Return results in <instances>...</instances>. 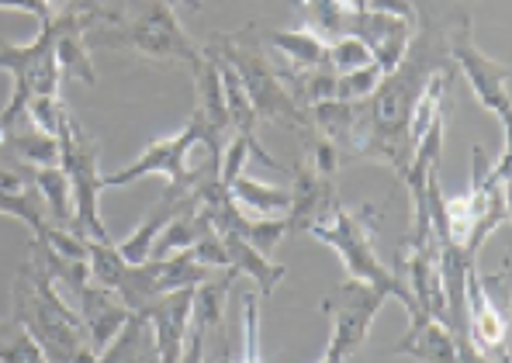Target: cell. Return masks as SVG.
Returning a JSON list of instances; mask_svg holds the SVG:
<instances>
[{"label":"cell","mask_w":512,"mask_h":363,"mask_svg":"<svg viewBox=\"0 0 512 363\" xmlns=\"http://www.w3.org/2000/svg\"><path fill=\"white\" fill-rule=\"evenodd\" d=\"M14 315L28 329V336L39 343L49 363H77L80 353L90 350L87 332L70 301L59 294V284L25 260L14 277Z\"/></svg>","instance_id":"obj_1"},{"label":"cell","mask_w":512,"mask_h":363,"mask_svg":"<svg viewBox=\"0 0 512 363\" xmlns=\"http://www.w3.org/2000/svg\"><path fill=\"white\" fill-rule=\"evenodd\" d=\"M205 49L222 59L225 66L236 70V77L243 83L246 97H250V104L256 111V121H270V125L305 132L308 128L305 108L295 101L288 83L281 80V70L270 63L267 49H263V39H256V25H246V28H239V32L212 35Z\"/></svg>","instance_id":"obj_2"},{"label":"cell","mask_w":512,"mask_h":363,"mask_svg":"<svg viewBox=\"0 0 512 363\" xmlns=\"http://www.w3.org/2000/svg\"><path fill=\"white\" fill-rule=\"evenodd\" d=\"M381 225V211L374 204H360V208H336L333 222H315L308 225V236L319 239L322 246L336 249L350 274V281H364L371 287H381L388 298L402 301L405 312H416V301H412L409 287H405L402 277L395 270H388L374 253V229Z\"/></svg>","instance_id":"obj_3"},{"label":"cell","mask_w":512,"mask_h":363,"mask_svg":"<svg viewBox=\"0 0 512 363\" xmlns=\"http://www.w3.org/2000/svg\"><path fill=\"white\" fill-rule=\"evenodd\" d=\"M59 149H63V160L59 166L70 177V191H73V236L80 239H94V242H115L101 218V146H97L94 135L84 132L77 118L70 115L63 135H59Z\"/></svg>","instance_id":"obj_4"},{"label":"cell","mask_w":512,"mask_h":363,"mask_svg":"<svg viewBox=\"0 0 512 363\" xmlns=\"http://www.w3.org/2000/svg\"><path fill=\"white\" fill-rule=\"evenodd\" d=\"M101 39L115 49H132L149 59H180L187 66L205 56V49L180 28L170 0H135L132 18H122L118 28L101 32Z\"/></svg>","instance_id":"obj_5"},{"label":"cell","mask_w":512,"mask_h":363,"mask_svg":"<svg viewBox=\"0 0 512 363\" xmlns=\"http://www.w3.org/2000/svg\"><path fill=\"white\" fill-rule=\"evenodd\" d=\"M450 18H443V42H447V56L454 63L457 73H464V80L471 83L474 97L481 101V108H488L499 118L502 132H509V66L495 63L492 56L474 45L471 39V14L461 11L457 4H450Z\"/></svg>","instance_id":"obj_6"},{"label":"cell","mask_w":512,"mask_h":363,"mask_svg":"<svg viewBox=\"0 0 512 363\" xmlns=\"http://www.w3.org/2000/svg\"><path fill=\"white\" fill-rule=\"evenodd\" d=\"M201 139H205V132H201L198 118H191L177 135L149 142V146L142 149V153L135 156L125 170L101 177V187L135 184V180L156 177V173H160V177H167L173 187H180V191H194V177H191V166H187V160H191V149L198 146Z\"/></svg>","instance_id":"obj_7"},{"label":"cell","mask_w":512,"mask_h":363,"mask_svg":"<svg viewBox=\"0 0 512 363\" xmlns=\"http://www.w3.org/2000/svg\"><path fill=\"white\" fill-rule=\"evenodd\" d=\"M384 301H388V294L364 281H346L329 298H322L319 312L333 319V336L326 343L329 350H336L340 357H353L364 346L374 315L384 308Z\"/></svg>","instance_id":"obj_8"},{"label":"cell","mask_w":512,"mask_h":363,"mask_svg":"<svg viewBox=\"0 0 512 363\" xmlns=\"http://www.w3.org/2000/svg\"><path fill=\"white\" fill-rule=\"evenodd\" d=\"M464 301H468V339L492 363H509V319L506 312H499L492 284L478 267L468 270Z\"/></svg>","instance_id":"obj_9"},{"label":"cell","mask_w":512,"mask_h":363,"mask_svg":"<svg viewBox=\"0 0 512 363\" xmlns=\"http://www.w3.org/2000/svg\"><path fill=\"white\" fill-rule=\"evenodd\" d=\"M191 305H194V287H184V291L163 294V298L149 301L142 312H135L149 325L156 363L180 360L184 343H187V332H191Z\"/></svg>","instance_id":"obj_10"},{"label":"cell","mask_w":512,"mask_h":363,"mask_svg":"<svg viewBox=\"0 0 512 363\" xmlns=\"http://www.w3.org/2000/svg\"><path fill=\"white\" fill-rule=\"evenodd\" d=\"M70 294H73V308H77L80 325H84L87 343L94 353H101L104 346L122 332V325L132 319V312L125 308V301L118 298L115 291H104V287L90 284V277L80 284H73Z\"/></svg>","instance_id":"obj_11"},{"label":"cell","mask_w":512,"mask_h":363,"mask_svg":"<svg viewBox=\"0 0 512 363\" xmlns=\"http://www.w3.org/2000/svg\"><path fill=\"white\" fill-rule=\"evenodd\" d=\"M346 35H357V39L371 49L381 73H391L402 63L405 49H409L412 35H416V21H405V18H395V14H381V11H360V14H350Z\"/></svg>","instance_id":"obj_12"},{"label":"cell","mask_w":512,"mask_h":363,"mask_svg":"<svg viewBox=\"0 0 512 363\" xmlns=\"http://www.w3.org/2000/svg\"><path fill=\"white\" fill-rule=\"evenodd\" d=\"M340 208V198H336V177H322L315 173L308 163H301L295 170V191H291V229L305 232L308 225L322 222L329 211Z\"/></svg>","instance_id":"obj_13"},{"label":"cell","mask_w":512,"mask_h":363,"mask_svg":"<svg viewBox=\"0 0 512 363\" xmlns=\"http://www.w3.org/2000/svg\"><path fill=\"white\" fill-rule=\"evenodd\" d=\"M395 357H412L419 363H457V339L440 319L426 312H412V325L395 343Z\"/></svg>","instance_id":"obj_14"},{"label":"cell","mask_w":512,"mask_h":363,"mask_svg":"<svg viewBox=\"0 0 512 363\" xmlns=\"http://www.w3.org/2000/svg\"><path fill=\"white\" fill-rule=\"evenodd\" d=\"M184 208H191V191H180V187H167V194L160 198V204H156L153 211H149L146 218H142V225L135 232H128V236L122 242H115L118 253L125 256V263H146L149 253H153V242L156 236H160L163 229L173 222V218L180 215Z\"/></svg>","instance_id":"obj_15"},{"label":"cell","mask_w":512,"mask_h":363,"mask_svg":"<svg viewBox=\"0 0 512 363\" xmlns=\"http://www.w3.org/2000/svg\"><path fill=\"white\" fill-rule=\"evenodd\" d=\"M225 191L236 201V208L250 211V218H284L291 211L288 187L263 184V180H256V177H246V170L236 173V177L225 184Z\"/></svg>","instance_id":"obj_16"},{"label":"cell","mask_w":512,"mask_h":363,"mask_svg":"<svg viewBox=\"0 0 512 363\" xmlns=\"http://www.w3.org/2000/svg\"><path fill=\"white\" fill-rule=\"evenodd\" d=\"M236 270H222V274L205 277L194 287V305H191V325L205 332V339L225 336V298H229L232 284H236Z\"/></svg>","instance_id":"obj_17"},{"label":"cell","mask_w":512,"mask_h":363,"mask_svg":"<svg viewBox=\"0 0 512 363\" xmlns=\"http://www.w3.org/2000/svg\"><path fill=\"white\" fill-rule=\"evenodd\" d=\"M218 239H222L225 253H229V270L253 277V281H256V294H274L277 291V284H281L284 274H288L281 263H270L267 253L253 249L250 242L239 239V236H218Z\"/></svg>","instance_id":"obj_18"},{"label":"cell","mask_w":512,"mask_h":363,"mask_svg":"<svg viewBox=\"0 0 512 363\" xmlns=\"http://www.w3.org/2000/svg\"><path fill=\"white\" fill-rule=\"evenodd\" d=\"M263 42L274 45L277 52H284L288 73H305L326 66V42L315 32H308V28H277V32L263 35Z\"/></svg>","instance_id":"obj_19"},{"label":"cell","mask_w":512,"mask_h":363,"mask_svg":"<svg viewBox=\"0 0 512 363\" xmlns=\"http://www.w3.org/2000/svg\"><path fill=\"white\" fill-rule=\"evenodd\" d=\"M32 187L45 204V222L73 232V191L63 166H39L32 170Z\"/></svg>","instance_id":"obj_20"},{"label":"cell","mask_w":512,"mask_h":363,"mask_svg":"<svg viewBox=\"0 0 512 363\" xmlns=\"http://www.w3.org/2000/svg\"><path fill=\"white\" fill-rule=\"evenodd\" d=\"M212 236V225H208V218L201 215L198 208H194V198H191V208H184L177 218L167 225V229L156 236L153 242V253H149V260H163V256H173V253H184V249H191L198 239Z\"/></svg>","instance_id":"obj_21"},{"label":"cell","mask_w":512,"mask_h":363,"mask_svg":"<svg viewBox=\"0 0 512 363\" xmlns=\"http://www.w3.org/2000/svg\"><path fill=\"white\" fill-rule=\"evenodd\" d=\"M0 142H4L7 156H14L21 166H32V170H39V166H59V160H63L59 139L39 132V128H28V132L11 128Z\"/></svg>","instance_id":"obj_22"},{"label":"cell","mask_w":512,"mask_h":363,"mask_svg":"<svg viewBox=\"0 0 512 363\" xmlns=\"http://www.w3.org/2000/svg\"><path fill=\"white\" fill-rule=\"evenodd\" d=\"M125 270H128V263H125V256L118 253L115 242L87 239V277H90V284L104 287V291H118Z\"/></svg>","instance_id":"obj_23"},{"label":"cell","mask_w":512,"mask_h":363,"mask_svg":"<svg viewBox=\"0 0 512 363\" xmlns=\"http://www.w3.org/2000/svg\"><path fill=\"white\" fill-rule=\"evenodd\" d=\"M298 4L308 18V32H315L322 42L346 35V25H350V14H353L346 7V0H298Z\"/></svg>","instance_id":"obj_24"},{"label":"cell","mask_w":512,"mask_h":363,"mask_svg":"<svg viewBox=\"0 0 512 363\" xmlns=\"http://www.w3.org/2000/svg\"><path fill=\"white\" fill-rule=\"evenodd\" d=\"M0 363H49L28 329L18 322V315L0 319Z\"/></svg>","instance_id":"obj_25"},{"label":"cell","mask_w":512,"mask_h":363,"mask_svg":"<svg viewBox=\"0 0 512 363\" xmlns=\"http://www.w3.org/2000/svg\"><path fill=\"white\" fill-rule=\"evenodd\" d=\"M0 215L21 218L32 229V236H42L45 225H49L45 222V204L32 184L21 187V191H0Z\"/></svg>","instance_id":"obj_26"},{"label":"cell","mask_w":512,"mask_h":363,"mask_svg":"<svg viewBox=\"0 0 512 363\" xmlns=\"http://www.w3.org/2000/svg\"><path fill=\"white\" fill-rule=\"evenodd\" d=\"M374 56L357 35H340V39H329L326 42V66L333 73H353V70H364L371 66Z\"/></svg>","instance_id":"obj_27"},{"label":"cell","mask_w":512,"mask_h":363,"mask_svg":"<svg viewBox=\"0 0 512 363\" xmlns=\"http://www.w3.org/2000/svg\"><path fill=\"white\" fill-rule=\"evenodd\" d=\"M381 66L378 63H371V66H364V70H353V73H336V94H333V101H343V104H360V101H367V97L378 90V83H381Z\"/></svg>","instance_id":"obj_28"},{"label":"cell","mask_w":512,"mask_h":363,"mask_svg":"<svg viewBox=\"0 0 512 363\" xmlns=\"http://www.w3.org/2000/svg\"><path fill=\"white\" fill-rule=\"evenodd\" d=\"M288 232H295V229H291L288 215H284V218H246L239 239H246L253 249H260V253H270V249L288 236Z\"/></svg>","instance_id":"obj_29"},{"label":"cell","mask_w":512,"mask_h":363,"mask_svg":"<svg viewBox=\"0 0 512 363\" xmlns=\"http://www.w3.org/2000/svg\"><path fill=\"white\" fill-rule=\"evenodd\" d=\"M25 115L32 118V128H39L45 135H63L66 121H70V111L59 97H32L25 108Z\"/></svg>","instance_id":"obj_30"},{"label":"cell","mask_w":512,"mask_h":363,"mask_svg":"<svg viewBox=\"0 0 512 363\" xmlns=\"http://www.w3.org/2000/svg\"><path fill=\"white\" fill-rule=\"evenodd\" d=\"M243 363H263L260 357V294H243Z\"/></svg>","instance_id":"obj_31"},{"label":"cell","mask_w":512,"mask_h":363,"mask_svg":"<svg viewBox=\"0 0 512 363\" xmlns=\"http://www.w3.org/2000/svg\"><path fill=\"white\" fill-rule=\"evenodd\" d=\"M42 4H45V7H49V11H52V14H59V11H66V7H70V4H73V0H42Z\"/></svg>","instance_id":"obj_32"},{"label":"cell","mask_w":512,"mask_h":363,"mask_svg":"<svg viewBox=\"0 0 512 363\" xmlns=\"http://www.w3.org/2000/svg\"><path fill=\"white\" fill-rule=\"evenodd\" d=\"M319 363H346V357H340V353L329 350V346H326V353H322V360H319Z\"/></svg>","instance_id":"obj_33"},{"label":"cell","mask_w":512,"mask_h":363,"mask_svg":"<svg viewBox=\"0 0 512 363\" xmlns=\"http://www.w3.org/2000/svg\"><path fill=\"white\" fill-rule=\"evenodd\" d=\"M346 7H350L353 14H360V11H367V0H346Z\"/></svg>","instance_id":"obj_34"},{"label":"cell","mask_w":512,"mask_h":363,"mask_svg":"<svg viewBox=\"0 0 512 363\" xmlns=\"http://www.w3.org/2000/svg\"><path fill=\"white\" fill-rule=\"evenodd\" d=\"M187 4H191V7H198V0H187Z\"/></svg>","instance_id":"obj_35"},{"label":"cell","mask_w":512,"mask_h":363,"mask_svg":"<svg viewBox=\"0 0 512 363\" xmlns=\"http://www.w3.org/2000/svg\"><path fill=\"white\" fill-rule=\"evenodd\" d=\"M149 363H156V353H153V360H149Z\"/></svg>","instance_id":"obj_36"}]
</instances>
